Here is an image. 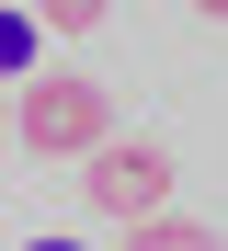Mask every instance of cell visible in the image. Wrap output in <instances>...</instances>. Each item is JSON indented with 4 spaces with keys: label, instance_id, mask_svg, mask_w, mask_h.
Wrapping results in <instances>:
<instances>
[{
    "label": "cell",
    "instance_id": "obj_1",
    "mask_svg": "<svg viewBox=\"0 0 228 251\" xmlns=\"http://www.w3.org/2000/svg\"><path fill=\"white\" fill-rule=\"evenodd\" d=\"M12 137L34 160H91V149H114V103H103V80H80V69H46L12 92Z\"/></svg>",
    "mask_w": 228,
    "mask_h": 251
},
{
    "label": "cell",
    "instance_id": "obj_2",
    "mask_svg": "<svg viewBox=\"0 0 228 251\" xmlns=\"http://www.w3.org/2000/svg\"><path fill=\"white\" fill-rule=\"evenodd\" d=\"M80 205L91 217H171V149L160 137H114V149H91L80 160Z\"/></svg>",
    "mask_w": 228,
    "mask_h": 251
},
{
    "label": "cell",
    "instance_id": "obj_3",
    "mask_svg": "<svg viewBox=\"0 0 228 251\" xmlns=\"http://www.w3.org/2000/svg\"><path fill=\"white\" fill-rule=\"evenodd\" d=\"M126 251H228V240H217L205 217H137V228H126Z\"/></svg>",
    "mask_w": 228,
    "mask_h": 251
},
{
    "label": "cell",
    "instance_id": "obj_4",
    "mask_svg": "<svg viewBox=\"0 0 228 251\" xmlns=\"http://www.w3.org/2000/svg\"><path fill=\"white\" fill-rule=\"evenodd\" d=\"M34 23H46V12H0V69H12V80H46V69H34Z\"/></svg>",
    "mask_w": 228,
    "mask_h": 251
},
{
    "label": "cell",
    "instance_id": "obj_5",
    "mask_svg": "<svg viewBox=\"0 0 228 251\" xmlns=\"http://www.w3.org/2000/svg\"><path fill=\"white\" fill-rule=\"evenodd\" d=\"M34 12L57 23V34H103V12H114V0H34Z\"/></svg>",
    "mask_w": 228,
    "mask_h": 251
},
{
    "label": "cell",
    "instance_id": "obj_6",
    "mask_svg": "<svg viewBox=\"0 0 228 251\" xmlns=\"http://www.w3.org/2000/svg\"><path fill=\"white\" fill-rule=\"evenodd\" d=\"M194 12H205V23H228V0H194Z\"/></svg>",
    "mask_w": 228,
    "mask_h": 251
},
{
    "label": "cell",
    "instance_id": "obj_7",
    "mask_svg": "<svg viewBox=\"0 0 228 251\" xmlns=\"http://www.w3.org/2000/svg\"><path fill=\"white\" fill-rule=\"evenodd\" d=\"M34 251H80V240H34Z\"/></svg>",
    "mask_w": 228,
    "mask_h": 251
}]
</instances>
